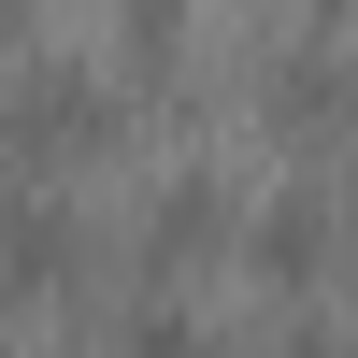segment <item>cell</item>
I'll return each instance as SVG.
<instances>
[{
	"label": "cell",
	"instance_id": "cell-7",
	"mask_svg": "<svg viewBox=\"0 0 358 358\" xmlns=\"http://www.w3.org/2000/svg\"><path fill=\"white\" fill-rule=\"evenodd\" d=\"M187 29V0H129V43H172Z\"/></svg>",
	"mask_w": 358,
	"mask_h": 358
},
{
	"label": "cell",
	"instance_id": "cell-3",
	"mask_svg": "<svg viewBox=\"0 0 358 358\" xmlns=\"http://www.w3.org/2000/svg\"><path fill=\"white\" fill-rule=\"evenodd\" d=\"M215 229H229V187H215V172H172V187L143 201V258H201Z\"/></svg>",
	"mask_w": 358,
	"mask_h": 358
},
{
	"label": "cell",
	"instance_id": "cell-4",
	"mask_svg": "<svg viewBox=\"0 0 358 358\" xmlns=\"http://www.w3.org/2000/svg\"><path fill=\"white\" fill-rule=\"evenodd\" d=\"M244 258H258V273H273V287H315V273H330V215H315V201H301V187H287V201H273V215H258V229H244Z\"/></svg>",
	"mask_w": 358,
	"mask_h": 358
},
{
	"label": "cell",
	"instance_id": "cell-8",
	"mask_svg": "<svg viewBox=\"0 0 358 358\" xmlns=\"http://www.w3.org/2000/svg\"><path fill=\"white\" fill-rule=\"evenodd\" d=\"M0 15H29V0H0Z\"/></svg>",
	"mask_w": 358,
	"mask_h": 358
},
{
	"label": "cell",
	"instance_id": "cell-2",
	"mask_svg": "<svg viewBox=\"0 0 358 358\" xmlns=\"http://www.w3.org/2000/svg\"><path fill=\"white\" fill-rule=\"evenodd\" d=\"M72 258H86L72 201H43V187H15V201H0V287H57Z\"/></svg>",
	"mask_w": 358,
	"mask_h": 358
},
{
	"label": "cell",
	"instance_id": "cell-1",
	"mask_svg": "<svg viewBox=\"0 0 358 358\" xmlns=\"http://www.w3.org/2000/svg\"><path fill=\"white\" fill-rule=\"evenodd\" d=\"M0 143H15L29 172H72V158H101V143H115L101 72H86V57H29V72L0 86Z\"/></svg>",
	"mask_w": 358,
	"mask_h": 358
},
{
	"label": "cell",
	"instance_id": "cell-6",
	"mask_svg": "<svg viewBox=\"0 0 358 358\" xmlns=\"http://www.w3.org/2000/svg\"><path fill=\"white\" fill-rule=\"evenodd\" d=\"M129 358H201V330H187L172 301H143V315H129Z\"/></svg>",
	"mask_w": 358,
	"mask_h": 358
},
{
	"label": "cell",
	"instance_id": "cell-5",
	"mask_svg": "<svg viewBox=\"0 0 358 358\" xmlns=\"http://www.w3.org/2000/svg\"><path fill=\"white\" fill-rule=\"evenodd\" d=\"M258 101H273V115H287V129H330V115H344V72H330V57H315V43H301V57H287V72H273V86H258Z\"/></svg>",
	"mask_w": 358,
	"mask_h": 358
}]
</instances>
